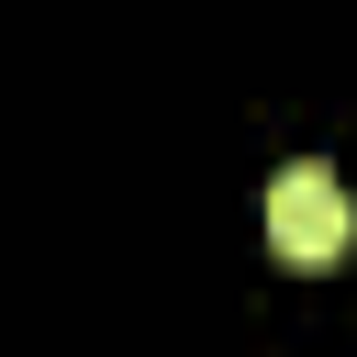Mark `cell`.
<instances>
[{
  "label": "cell",
  "instance_id": "cell-1",
  "mask_svg": "<svg viewBox=\"0 0 357 357\" xmlns=\"http://www.w3.org/2000/svg\"><path fill=\"white\" fill-rule=\"evenodd\" d=\"M257 223H268V245H279L290 268H335V257L357 245V201H346V178H335L324 156H290V167L268 178Z\"/></svg>",
  "mask_w": 357,
  "mask_h": 357
}]
</instances>
